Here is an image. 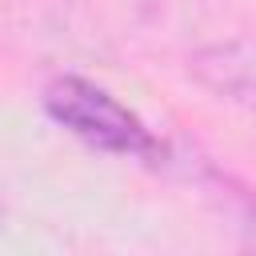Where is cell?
<instances>
[{
  "label": "cell",
  "instance_id": "obj_1",
  "mask_svg": "<svg viewBox=\"0 0 256 256\" xmlns=\"http://www.w3.org/2000/svg\"><path fill=\"white\" fill-rule=\"evenodd\" d=\"M40 104L64 132H72L76 140H84L96 152H108L116 160H136V164H160L168 156L164 140L124 100H116L108 88H100L84 76L48 80Z\"/></svg>",
  "mask_w": 256,
  "mask_h": 256
},
{
  "label": "cell",
  "instance_id": "obj_2",
  "mask_svg": "<svg viewBox=\"0 0 256 256\" xmlns=\"http://www.w3.org/2000/svg\"><path fill=\"white\" fill-rule=\"evenodd\" d=\"M192 76L220 100L256 116V40H224L192 52Z\"/></svg>",
  "mask_w": 256,
  "mask_h": 256
},
{
  "label": "cell",
  "instance_id": "obj_3",
  "mask_svg": "<svg viewBox=\"0 0 256 256\" xmlns=\"http://www.w3.org/2000/svg\"><path fill=\"white\" fill-rule=\"evenodd\" d=\"M252 228H256V212H252Z\"/></svg>",
  "mask_w": 256,
  "mask_h": 256
}]
</instances>
